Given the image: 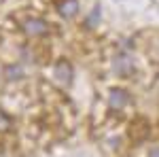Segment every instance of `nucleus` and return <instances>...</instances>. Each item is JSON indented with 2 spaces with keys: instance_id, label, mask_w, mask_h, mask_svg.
<instances>
[{
  "instance_id": "1",
  "label": "nucleus",
  "mask_w": 159,
  "mask_h": 157,
  "mask_svg": "<svg viewBox=\"0 0 159 157\" xmlns=\"http://www.w3.org/2000/svg\"><path fill=\"white\" fill-rule=\"evenodd\" d=\"M21 28H24V32L28 36H45V34H49V24L45 19H36V17L25 19Z\"/></svg>"
},
{
  "instance_id": "2",
  "label": "nucleus",
  "mask_w": 159,
  "mask_h": 157,
  "mask_svg": "<svg viewBox=\"0 0 159 157\" xmlns=\"http://www.w3.org/2000/svg\"><path fill=\"white\" fill-rule=\"evenodd\" d=\"M112 68H115V72H117V74L127 76V74L134 70V60H132V55H127V53L117 55V58H115V62H112Z\"/></svg>"
},
{
  "instance_id": "3",
  "label": "nucleus",
  "mask_w": 159,
  "mask_h": 157,
  "mask_svg": "<svg viewBox=\"0 0 159 157\" xmlns=\"http://www.w3.org/2000/svg\"><path fill=\"white\" fill-rule=\"evenodd\" d=\"M148 136V123L144 119H136L132 125H129V138L136 140V142H142Z\"/></svg>"
},
{
  "instance_id": "4",
  "label": "nucleus",
  "mask_w": 159,
  "mask_h": 157,
  "mask_svg": "<svg viewBox=\"0 0 159 157\" xmlns=\"http://www.w3.org/2000/svg\"><path fill=\"white\" fill-rule=\"evenodd\" d=\"M108 102L115 110H123L127 104H129V96L123 91V89H112L108 96Z\"/></svg>"
},
{
  "instance_id": "5",
  "label": "nucleus",
  "mask_w": 159,
  "mask_h": 157,
  "mask_svg": "<svg viewBox=\"0 0 159 157\" xmlns=\"http://www.w3.org/2000/svg\"><path fill=\"white\" fill-rule=\"evenodd\" d=\"M55 76H57V81L61 85H68L72 81V68H70V64L68 62H60L55 66Z\"/></svg>"
},
{
  "instance_id": "6",
  "label": "nucleus",
  "mask_w": 159,
  "mask_h": 157,
  "mask_svg": "<svg viewBox=\"0 0 159 157\" xmlns=\"http://www.w3.org/2000/svg\"><path fill=\"white\" fill-rule=\"evenodd\" d=\"M60 13H61V17H66V19L74 17V15L79 13V0H61L60 2Z\"/></svg>"
},
{
  "instance_id": "7",
  "label": "nucleus",
  "mask_w": 159,
  "mask_h": 157,
  "mask_svg": "<svg viewBox=\"0 0 159 157\" xmlns=\"http://www.w3.org/2000/svg\"><path fill=\"white\" fill-rule=\"evenodd\" d=\"M9 127H11V119L0 110V132H4V130H9Z\"/></svg>"
},
{
  "instance_id": "8",
  "label": "nucleus",
  "mask_w": 159,
  "mask_h": 157,
  "mask_svg": "<svg viewBox=\"0 0 159 157\" xmlns=\"http://www.w3.org/2000/svg\"><path fill=\"white\" fill-rule=\"evenodd\" d=\"M7 76H9V79H19V76H21V70H19V68H9V70H7Z\"/></svg>"
},
{
  "instance_id": "9",
  "label": "nucleus",
  "mask_w": 159,
  "mask_h": 157,
  "mask_svg": "<svg viewBox=\"0 0 159 157\" xmlns=\"http://www.w3.org/2000/svg\"><path fill=\"white\" fill-rule=\"evenodd\" d=\"M148 157H159V149H153V151H151V155Z\"/></svg>"
}]
</instances>
